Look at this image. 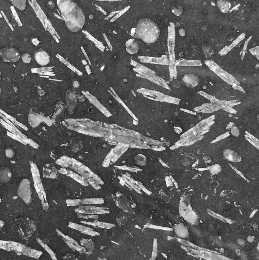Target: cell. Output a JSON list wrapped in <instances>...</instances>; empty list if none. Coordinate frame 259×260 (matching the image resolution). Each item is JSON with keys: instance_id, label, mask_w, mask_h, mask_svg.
Here are the masks:
<instances>
[{"instance_id": "1", "label": "cell", "mask_w": 259, "mask_h": 260, "mask_svg": "<svg viewBox=\"0 0 259 260\" xmlns=\"http://www.w3.org/2000/svg\"><path fill=\"white\" fill-rule=\"evenodd\" d=\"M58 5L66 25L71 31L77 32L83 28L85 23L84 14L75 2L70 0H60Z\"/></svg>"}, {"instance_id": "2", "label": "cell", "mask_w": 259, "mask_h": 260, "mask_svg": "<svg viewBox=\"0 0 259 260\" xmlns=\"http://www.w3.org/2000/svg\"><path fill=\"white\" fill-rule=\"evenodd\" d=\"M134 32L135 38L141 39L145 43H150L157 40L159 30L154 22L149 19L144 18L139 21Z\"/></svg>"}, {"instance_id": "3", "label": "cell", "mask_w": 259, "mask_h": 260, "mask_svg": "<svg viewBox=\"0 0 259 260\" xmlns=\"http://www.w3.org/2000/svg\"><path fill=\"white\" fill-rule=\"evenodd\" d=\"M204 62L209 69L225 82L229 85H239L238 82L231 74L224 70L211 60L205 61Z\"/></svg>"}, {"instance_id": "4", "label": "cell", "mask_w": 259, "mask_h": 260, "mask_svg": "<svg viewBox=\"0 0 259 260\" xmlns=\"http://www.w3.org/2000/svg\"><path fill=\"white\" fill-rule=\"evenodd\" d=\"M17 193L18 196L26 203L30 201L32 196L30 182L28 179L24 178L22 180Z\"/></svg>"}, {"instance_id": "5", "label": "cell", "mask_w": 259, "mask_h": 260, "mask_svg": "<svg viewBox=\"0 0 259 260\" xmlns=\"http://www.w3.org/2000/svg\"><path fill=\"white\" fill-rule=\"evenodd\" d=\"M179 213L182 217L188 222L192 224H195L197 220V216L193 210L186 207H181Z\"/></svg>"}, {"instance_id": "6", "label": "cell", "mask_w": 259, "mask_h": 260, "mask_svg": "<svg viewBox=\"0 0 259 260\" xmlns=\"http://www.w3.org/2000/svg\"><path fill=\"white\" fill-rule=\"evenodd\" d=\"M1 54L4 59L10 61H16L20 57L18 51L12 48L2 49L1 51Z\"/></svg>"}, {"instance_id": "7", "label": "cell", "mask_w": 259, "mask_h": 260, "mask_svg": "<svg viewBox=\"0 0 259 260\" xmlns=\"http://www.w3.org/2000/svg\"><path fill=\"white\" fill-rule=\"evenodd\" d=\"M182 81L187 87L193 88L199 84V79L197 76L192 74H187L182 79Z\"/></svg>"}, {"instance_id": "8", "label": "cell", "mask_w": 259, "mask_h": 260, "mask_svg": "<svg viewBox=\"0 0 259 260\" xmlns=\"http://www.w3.org/2000/svg\"><path fill=\"white\" fill-rule=\"evenodd\" d=\"M43 176L48 178H56L57 174V170L53 164H47L44 166L43 170Z\"/></svg>"}, {"instance_id": "9", "label": "cell", "mask_w": 259, "mask_h": 260, "mask_svg": "<svg viewBox=\"0 0 259 260\" xmlns=\"http://www.w3.org/2000/svg\"><path fill=\"white\" fill-rule=\"evenodd\" d=\"M35 57L38 63L41 66H45L50 62V57L48 54L45 51H40L35 54Z\"/></svg>"}, {"instance_id": "10", "label": "cell", "mask_w": 259, "mask_h": 260, "mask_svg": "<svg viewBox=\"0 0 259 260\" xmlns=\"http://www.w3.org/2000/svg\"><path fill=\"white\" fill-rule=\"evenodd\" d=\"M126 50L127 52L131 54H134L137 53L139 49L136 40L130 39L125 43Z\"/></svg>"}, {"instance_id": "11", "label": "cell", "mask_w": 259, "mask_h": 260, "mask_svg": "<svg viewBox=\"0 0 259 260\" xmlns=\"http://www.w3.org/2000/svg\"><path fill=\"white\" fill-rule=\"evenodd\" d=\"M174 229L176 234L179 237L186 238L189 235V233L188 229L182 223L175 225Z\"/></svg>"}, {"instance_id": "12", "label": "cell", "mask_w": 259, "mask_h": 260, "mask_svg": "<svg viewBox=\"0 0 259 260\" xmlns=\"http://www.w3.org/2000/svg\"><path fill=\"white\" fill-rule=\"evenodd\" d=\"M69 227L79 230L84 233L89 234L91 235H96L98 234V233L92 231L93 230L88 227H86L84 226L76 224L70 223L69 224Z\"/></svg>"}, {"instance_id": "13", "label": "cell", "mask_w": 259, "mask_h": 260, "mask_svg": "<svg viewBox=\"0 0 259 260\" xmlns=\"http://www.w3.org/2000/svg\"><path fill=\"white\" fill-rule=\"evenodd\" d=\"M225 157L229 161L237 162L240 160V158L237 154L233 151L230 150H227L224 152Z\"/></svg>"}, {"instance_id": "14", "label": "cell", "mask_w": 259, "mask_h": 260, "mask_svg": "<svg viewBox=\"0 0 259 260\" xmlns=\"http://www.w3.org/2000/svg\"><path fill=\"white\" fill-rule=\"evenodd\" d=\"M202 63L200 60H181L176 61L175 65L176 66H199L202 65Z\"/></svg>"}, {"instance_id": "15", "label": "cell", "mask_w": 259, "mask_h": 260, "mask_svg": "<svg viewBox=\"0 0 259 260\" xmlns=\"http://www.w3.org/2000/svg\"><path fill=\"white\" fill-rule=\"evenodd\" d=\"M12 173L10 170L8 168L4 167L0 170V180L3 183L9 181L12 176Z\"/></svg>"}, {"instance_id": "16", "label": "cell", "mask_w": 259, "mask_h": 260, "mask_svg": "<svg viewBox=\"0 0 259 260\" xmlns=\"http://www.w3.org/2000/svg\"><path fill=\"white\" fill-rule=\"evenodd\" d=\"M12 3L17 8L21 10H23L26 6V1H12Z\"/></svg>"}, {"instance_id": "17", "label": "cell", "mask_w": 259, "mask_h": 260, "mask_svg": "<svg viewBox=\"0 0 259 260\" xmlns=\"http://www.w3.org/2000/svg\"><path fill=\"white\" fill-rule=\"evenodd\" d=\"M135 160L136 164L140 166H144L146 163V157L142 155H138L135 157Z\"/></svg>"}, {"instance_id": "18", "label": "cell", "mask_w": 259, "mask_h": 260, "mask_svg": "<svg viewBox=\"0 0 259 260\" xmlns=\"http://www.w3.org/2000/svg\"><path fill=\"white\" fill-rule=\"evenodd\" d=\"M198 93L202 96L208 99L212 102H220V101L215 98V97L210 95L203 91H200L198 92Z\"/></svg>"}, {"instance_id": "19", "label": "cell", "mask_w": 259, "mask_h": 260, "mask_svg": "<svg viewBox=\"0 0 259 260\" xmlns=\"http://www.w3.org/2000/svg\"><path fill=\"white\" fill-rule=\"evenodd\" d=\"M209 169L212 174H218L221 171V168L218 164H215L210 166Z\"/></svg>"}, {"instance_id": "20", "label": "cell", "mask_w": 259, "mask_h": 260, "mask_svg": "<svg viewBox=\"0 0 259 260\" xmlns=\"http://www.w3.org/2000/svg\"><path fill=\"white\" fill-rule=\"evenodd\" d=\"M176 66L171 65L169 67L170 77L171 78H175L177 76Z\"/></svg>"}, {"instance_id": "21", "label": "cell", "mask_w": 259, "mask_h": 260, "mask_svg": "<svg viewBox=\"0 0 259 260\" xmlns=\"http://www.w3.org/2000/svg\"><path fill=\"white\" fill-rule=\"evenodd\" d=\"M6 156L8 158L12 157L14 155V152L11 148L8 147L6 149L5 151Z\"/></svg>"}, {"instance_id": "22", "label": "cell", "mask_w": 259, "mask_h": 260, "mask_svg": "<svg viewBox=\"0 0 259 260\" xmlns=\"http://www.w3.org/2000/svg\"><path fill=\"white\" fill-rule=\"evenodd\" d=\"M22 58L23 61L25 63H28L30 61V56L28 54H24L22 56Z\"/></svg>"}, {"instance_id": "23", "label": "cell", "mask_w": 259, "mask_h": 260, "mask_svg": "<svg viewBox=\"0 0 259 260\" xmlns=\"http://www.w3.org/2000/svg\"><path fill=\"white\" fill-rule=\"evenodd\" d=\"M174 128L175 132L179 134L181 132V129L179 127H175Z\"/></svg>"}, {"instance_id": "24", "label": "cell", "mask_w": 259, "mask_h": 260, "mask_svg": "<svg viewBox=\"0 0 259 260\" xmlns=\"http://www.w3.org/2000/svg\"><path fill=\"white\" fill-rule=\"evenodd\" d=\"M32 42L35 45H38L39 43V41L37 39H33Z\"/></svg>"}]
</instances>
